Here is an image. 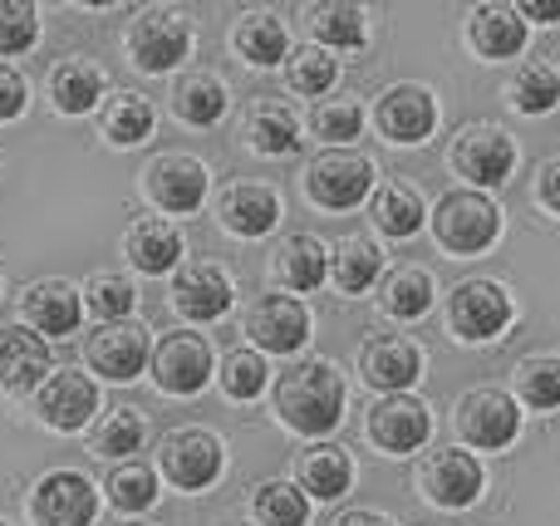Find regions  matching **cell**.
Listing matches in <instances>:
<instances>
[{
  "label": "cell",
  "instance_id": "obj_1",
  "mask_svg": "<svg viewBox=\"0 0 560 526\" xmlns=\"http://www.w3.org/2000/svg\"><path fill=\"white\" fill-rule=\"evenodd\" d=\"M345 379L329 360H300L276 379V413L300 439H325L345 419Z\"/></svg>",
  "mask_w": 560,
  "mask_h": 526
},
{
  "label": "cell",
  "instance_id": "obj_2",
  "mask_svg": "<svg viewBox=\"0 0 560 526\" xmlns=\"http://www.w3.org/2000/svg\"><path fill=\"white\" fill-rule=\"evenodd\" d=\"M128 55L143 74H173L192 55V20L167 5L138 10L133 25H128Z\"/></svg>",
  "mask_w": 560,
  "mask_h": 526
},
{
  "label": "cell",
  "instance_id": "obj_3",
  "mask_svg": "<svg viewBox=\"0 0 560 526\" xmlns=\"http://www.w3.org/2000/svg\"><path fill=\"white\" fill-rule=\"evenodd\" d=\"M305 192L325 212H349L374 192V163L354 148H325L315 163L305 167Z\"/></svg>",
  "mask_w": 560,
  "mask_h": 526
},
{
  "label": "cell",
  "instance_id": "obj_4",
  "mask_svg": "<svg viewBox=\"0 0 560 526\" xmlns=\"http://www.w3.org/2000/svg\"><path fill=\"white\" fill-rule=\"evenodd\" d=\"M433 236L447 246V252H457V256H477V252H487V246L502 236V212H497V202L492 197H482V192H447L443 202H438V212H433Z\"/></svg>",
  "mask_w": 560,
  "mask_h": 526
},
{
  "label": "cell",
  "instance_id": "obj_5",
  "mask_svg": "<svg viewBox=\"0 0 560 526\" xmlns=\"http://www.w3.org/2000/svg\"><path fill=\"white\" fill-rule=\"evenodd\" d=\"M98 492L94 478L74 468H55L30 488V522L35 526H94Z\"/></svg>",
  "mask_w": 560,
  "mask_h": 526
},
{
  "label": "cell",
  "instance_id": "obj_6",
  "mask_svg": "<svg viewBox=\"0 0 560 526\" xmlns=\"http://www.w3.org/2000/svg\"><path fill=\"white\" fill-rule=\"evenodd\" d=\"M158 468H163V478L173 482V488L202 492V488H212V482L222 478L226 448H222V439L207 433V429H177V433H167L163 439Z\"/></svg>",
  "mask_w": 560,
  "mask_h": 526
},
{
  "label": "cell",
  "instance_id": "obj_7",
  "mask_svg": "<svg viewBox=\"0 0 560 526\" xmlns=\"http://www.w3.org/2000/svg\"><path fill=\"white\" fill-rule=\"evenodd\" d=\"M148 364H153V379L163 394L192 399V394H202L207 379H212V344L192 330H173L158 340V350Z\"/></svg>",
  "mask_w": 560,
  "mask_h": 526
},
{
  "label": "cell",
  "instance_id": "obj_8",
  "mask_svg": "<svg viewBox=\"0 0 560 526\" xmlns=\"http://www.w3.org/2000/svg\"><path fill=\"white\" fill-rule=\"evenodd\" d=\"M207 163L192 153H163L148 163L143 173V192L153 197V207H163L167 217H187L207 202Z\"/></svg>",
  "mask_w": 560,
  "mask_h": 526
},
{
  "label": "cell",
  "instance_id": "obj_9",
  "mask_svg": "<svg viewBox=\"0 0 560 526\" xmlns=\"http://www.w3.org/2000/svg\"><path fill=\"white\" fill-rule=\"evenodd\" d=\"M35 413L45 429L55 433H79L94 423L98 413V384L84 370H55L35 394Z\"/></svg>",
  "mask_w": 560,
  "mask_h": 526
},
{
  "label": "cell",
  "instance_id": "obj_10",
  "mask_svg": "<svg viewBox=\"0 0 560 526\" xmlns=\"http://www.w3.org/2000/svg\"><path fill=\"white\" fill-rule=\"evenodd\" d=\"M447 325L457 340H492L512 325V295L497 281H463L447 295Z\"/></svg>",
  "mask_w": 560,
  "mask_h": 526
},
{
  "label": "cell",
  "instance_id": "obj_11",
  "mask_svg": "<svg viewBox=\"0 0 560 526\" xmlns=\"http://www.w3.org/2000/svg\"><path fill=\"white\" fill-rule=\"evenodd\" d=\"M232 301H236V285L222 266L183 261L173 271V311L183 315V320H197V325L222 320V315L232 311Z\"/></svg>",
  "mask_w": 560,
  "mask_h": 526
},
{
  "label": "cell",
  "instance_id": "obj_12",
  "mask_svg": "<svg viewBox=\"0 0 560 526\" xmlns=\"http://www.w3.org/2000/svg\"><path fill=\"white\" fill-rule=\"evenodd\" d=\"M55 374L49 340L30 325H0V394H39V384Z\"/></svg>",
  "mask_w": 560,
  "mask_h": 526
},
{
  "label": "cell",
  "instance_id": "obj_13",
  "mask_svg": "<svg viewBox=\"0 0 560 526\" xmlns=\"http://www.w3.org/2000/svg\"><path fill=\"white\" fill-rule=\"evenodd\" d=\"M453 423H457V433H463V443L497 453V448H506V443L516 439L522 413H516V404L506 399L502 389H472V394H463Z\"/></svg>",
  "mask_w": 560,
  "mask_h": 526
},
{
  "label": "cell",
  "instance_id": "obj_14",
  "mask_svg": "<svg viewBox=\"0 0 560 526\" xmlns=\"http://www.w3.org/2000/svg\"><path fill=\"white\" fill-rule=\"evenodd\" d=\"M453 167H457V177H467L477 187H502L516 167V143L502 128H487V124L463 128L453 143Z\"/></svg>",
  "mask_w": 560,
  "mask_h": 526
},
{
  "label": "cell",
  "instance_id": "obj_15",
  "mask_svg": "<svg viewBox=\"0 0 560 526\" xmlns=\"http://www.w3.org/2000/svg\"><path fill=\"white\" fill-rule=\"evenodd\" d=\"M428 433H433V419H428V404L423 399H408V394H384V399L369 409V439H374V448L394 453V458L423 448Z\"/></svg>",
  "mask_w": 560,
  "mask_h": 526
},
{
  "label": "cell",
  "instance_id": "obj_16",
  "mask_svg": "<svg viewBox=\"0 0 560 526\" xmlns=\"http://www.w3.org/2000/svg\"><path fill=\"white\" fill-rule=\"evenodd\" d=\"M89 364H94V374H104V379L114 384H128L138 379V374L148 370V360H153V350H148V330L133 320H118V325H98L94 335H89Z\"/></svg>",
  "mask_w": 560,
  "mask_h": 526
},
{
  "label": "cell",
  "instance_id": "obj_17",
  "mask_svg": "<svg viewBox=\"0 0 560 526\" xmlns=\"http://www.w3.org/2000/svg\"><path fill=\"white\" fill-rule=\"evenodd\" d=\"M246 335L266 354H295L310 340V311L295 295H261L246 311Z\"/></svg>",
  "mask_w": 560,
  "mask_h": 526
},
{
  "label": "cell",
  "instance_id": "obj_18",
  "mask_svg": "<svg viewBox=\"0 0 560 526\" xmlns=\"http://www.w3.org/2000/svg\"><path fill=\"white\" fill-rule=\"evenodd\" d=\"M20 311H25V325L35 335L65 340V335H74L79 320H84V291L59 281V276H49V281H35L25 295H20Z\"/></svg>",
  "mask_w": 560,
  "mask_h": 526
},
{
  "label": "cell",
  "instance_id": "obj_19",
  "mask_svg": "<svg viewBox=\"0 0 560 526\" xmlns=\"http://www.w3.org/2000/svg\"><path fill=\"white\" fill-rule=\"evenodd\" d=\"M374 124L394 143H423L438 128V98L423 84H394L374 104Z\"/></svg>",
  "mask_w": 560,
  "mask_h": 526
},
{
  "label": "cell",
  "instance_id": "obj_20",
  "mask_svg": "<svg viewBox=\"0 0 560 526\" xmlns=\"http://www.w3.org/2000/svg\"><path fill=\"white\" fill-rule=\"evenodd\" d=\"M418 488H423L428 502H438V507H472L477 492H482V463L463 448H443L423 463Z\"/></svg>",
  "mask_w": 560,
  "mask_h": 526
},
{
  "label": "cell",
  "instance_id": "obj_21",
  "mask_svg": "<svg viewBox=\"0 0 560 526\" xmlns=\"http://www.w3.org/2000/svg\"><path fill=\"white\" fill-rule=\"evenodd\" d=\"M359 374H364L378 394H404L408 384H418V374H423V354H418V344L404 340V335H374V340L359 350Z\"/></svg>",
  "mask_w": 560,
  "mask_h": 526
},
{
  "label": "cell",
  "instance_id": "obj_22",
  "mask_svg": "<svg viewBox=\"0 0 560 526\" xmlns=\"http://www.w3.org/2000/svg\"><path fill=\"white\" fill-rule=\"evenodd\" d=\"M217 222H222L232 236H246V242L276 232V222H280L276 187H266V183H232L222 197H217Z\"/></svg>",
  "mask_w": 560,
  "mask_h": 526
},
{
  "label": "cell",
  "instance_id": "obj_23",
  "mask_svg": "<svg viewBox=\"0 0 560 526\" xmlns=\"http://www.w3.org/2000/svg\"><path fill=\"white\" fill-rule=\"evenodd\" d=\"M124 252L143 276H167V271L183 266L187 246H183V232H177L173 222H163V217H143V222L128 226Z\"/></svg>",
  "mask_w": 560,
  "mask_h": 526
},
{
  "label": "cell",
  "instance_id": "obj_24",
  "mask_svg": "<svg viewBox=\"0 0 560 526\" xmlns=\"http://www.w3.org/2000/svg\"><path fill=\"white\" fill-rule=\"evenodd\" d=\"M349 482H354V463H349V453L335 448V443H315V448H305L295 458V488L305 492V498L335 502L349 492Z\"/></svg>",
  "mask_w": 560,
  "mask_h": 526
},
{
  "label": "cell",
  "instance_id": "obj_25",
  "mask_svg": "<svg viewBox=\"0 0 560 526\" xmlns=\"http://www.w3.org/2000/svg\"><path fill=\"white\" fill-rule=\"evenodd\" d=\"M49 104L69 118L104 108V69L94 59H65V65H55L49 69Z\"/></svg>",
  "mask_w": 560,
  "mask_h": 526
},
{
  "label": "cell",
  "instance_id": "obj_26",
  "mask_svg": "<svg viewBox=\"0 0 560 526\" xmlns=\"http://www.w3.org/2000/svg\"><path fill=\"white\" fill-rule=\"evenodd\" d=\"M226 104H232V94H226L222 74H212V69H187V74L173 84V114L183 118L187 128L222 124Z\"/></svg>",
  "mask_w": 560,
  "mask_h": 526
},
{
  "label": "cell",
  "instance_id": "obj_27",
  "mask_svg": "<svg viewBox=\"0 0 560 526\" xmlns=\"http://www.w3.org/2000/svg\"><path fill=\"white\" fill-rule=\"evenodd\" d=\"M276 276L300 295L319 291V285L329 281V246L319 242V236H310V232L285 236L280 252H276Z\"/></svg>",
  "mask_w": 560,
  "mask_h": 526
},
{
  "label": "cell",
  "instance_id": "obj_28",
  "mask_svg": "<svg viewBox=\"0 0 560 526\" xmlns=\"http://www.w3.org/2000/svg\"><path fill=\"white\" fill-rule=\"evenodd\" d=\"M246 143L256 148V153L266 157H285L300 148V118L290 104H280V98H261V104H252V114H246Z\"/></svg>",
  "mask_w": 560,
  "mask_h": 526
},
{
  "label": "cell",
  "instance_id": "obj_29",
  "mask_svg": "<svg viewBox=\"0 0 560 526\" xmlns=\"http://www.w3.org/2000/svg\"><path fill=\"white\" fill-rule=\"evenodd\" d=\"M472 45L487 59H512L526 49V20L516 5H477L472 10Z\"/></svg>",
  "mask_w": 560,
  "mask_h": 526
},
{
  "label": "cell",
  "instance_id": "obj_30",
  "mask_svg": "<svg viewBox=\"0 0 560 526\" xmlns=\"http://www.w3.org/2000/svg\"><path fill=\"white\" fill-rule=\"evenodd\" d=\"M232 45H236V55H242L246 65H256V69H271V65H280V59L290 55V35H285V25H280L271 10H252V15L236 20Z\"/></svg>",
  "mask_w": 560,
  "mask_h": 526
},
{
  "label": "cell",
  "instance_id": "obj_31",
  "mask_svg": "<svg viewBox=\"0 0 560 526\" xmlns=\"http://www.w3.org/2000/svg\"><path fill=\"white\" fill-rule=\"evenodd\" d=\"M153 104H148L143 94H114L104 98V108H98V128H104V138L114 148H138L153 138Z\"/></svg>",
  "mask_w": 560,
  "mask_h": 526
},
{
  "label": "cell",
  "instance_id": "obj_32",
  "mask_svg": "<svg viewBox=\"0 0 560 526\" xmlns=\"http://www.w3.org/2000/svg\"><path fill=\"white\" fill-rule=\"evenodd\" d=\"M378 271H384V256H378V246L369 236H345L329 252V276H335V285L345 295H364L378 281Z\"/></svg>",
  "mask_w": 560,
  "mask_h": 526
},
{
  "label": "cell",
  "instance_id": "obj_33",
  "mask_svg": "<svg viewBox=\"0 0 560 526\" xmlns=\"http://www.w3.org/2000/svg\"><path fill=\"white\" fill-rule=\"evenodd\" d=\"M369 217H374V226L384 236L404 242V236H413L418 226H423V197L404 183H384L374 192V202H369Z\"/></svg>",
  "mask_w": 560,
  "mask_h": 526
},
{
  "label": "cell",
  "instance_id": "obj_34",
  "mask_svg": "<svg viewBox=\"0 0 560 526\" xmlns=\"http://www.w3.org/2000/svg\"><path fill=\"white\" fill-rule=\"evenodd\" d=\"M143 439H148V423H143V413L138 409H108L104 419L94 423V453L98 458H114V463H133V453L143 448Z\"/></svg>",
  "mask_w": 560,
  "mask_h": 526
},
{
  "label": "cell",
  "instance_id": "obj_35",
  "mask_svg": "<svg viewBox=\"0 0 560 526\" xmlns=\"http://www.w3.org/2000/svg\"><path fill=\"white\" fill-rule=\"evenodd\" d=\"M310 30H315L319 49H364L369 45V25L359 5H315L310 10Z\"/></svg>",
  "mask_w": 560,
  "mask_h": 526
},
{
  "label": "cell",
  "instance_id": "obj_36",
  "mask_svg": "<svg viewBox=\"0 0 560 526\" xmlns=\"http://www.w3.org/2000/svg\"><path fill=\"white\" fill-rule=\"evenodd\" d=\"M104 492H108V502H114L124 517H138V512H148L158 502V472L148 468V463H118L114 472H108V482H104Z\"/></svg>",
  "mask_w": 560,
  "mask_h": 526
},
{
  "label": "cell",
  "instance_id": "obj_37",
  "mask_svg": "<svg viewBox=\"0 0 560 526\" xmlns=\"http://www.w3.org/2000/svg\"><path fill=\"white\" fill-rule=\"evenodd\" d=\"M384 311L394 315V320H418V315H428V305H433V276L423 271V266H404V271H394L384 281Z\"/></svg>",
  "mask_w": 560,
  "mask_h": 526
},
{
  "label": "cell",
  "instance_id": "obj_38",
  "mask_svg": "<svg viewBox=\"0 0 560 526\" xmlns=\"http://www.w3.org/2000/svg\"><path fill=\"white\" fill-rule=\"evenodd\" d=\"M252 517L256 526H305L310 522V498L295 482H261L252 498Z\"/></svg>",
  "mask_w": 560,
  "mask_h": 526
},
{
  "label": "cell",
  "instance_id": "obj_39",
  "mask_svg": "<svg viewBox=\"0 0 560 526\" xmlns=\"http://www.w3.org/2000/svg\"><path fill=\"white\" fill-rule=\"evenodd\" d=\"M506 98L516 114H551L560 104V74L551 65H522L506 84Z\"/></svg>",
  "mask_w": 560,
  "mask_h": 526
},
{
  "label": "cell",
  "instance_id": "obj_40",
  "mask_svg": "<svg viewBox=\"0 0 560 526\" xmlns=\"http://www.w3.org/2000/svg\"><path fill=\"white\" fill-rule=\"evenodd\" d=\"M84 305L98 315L104 325H118V320H133V305H138V291L128 276L118 271H98L84 281Z\"/></svg>",
  "mask_w": 560,
  "mask_h": 526
},
{
  "label": "cell",
  "instance_id": "obj_41",
  "mask_svg": "<svg viewBox=\"0 0 560 526\" xmlns=\"http://www.w3.org/2000/svg\"><path fill=\"white\" fill-rule=\"evenodd\" d=\"M285 79H290V89H295V94L319 98V94H329V89H335L339 59L329 55V49H319V45H300L295 55L285 59Z\"/></svg>",
  "mask_w": 560,
  "mask_h": 526
},
{
  "label": "cell",
  "instance_id": "obj_42",
  "mask_svg": "<svg viewBox=\"0 0 560 526\" xmlns=\"http://www.w3.org/2000/svg\"><path fill=\"white\" fill-rule=\"evenodd\" d=\"M516 394L522 404H532L536 413L560 409V360L556 354H532L516 364Z\"/></svg>",
  "mask_w": 560,
  "mask_h": 526
},
{
  "label": "cell",
  "instance_id": "obj_43",
  "mask_svg": "<svg viewBox=\"0 0 560 526\" xmlns=\"http://www.w3.org/2000/svg\"><path fill=\"white\" fill-rule=\"evenodd\" d=\"M266 360L256 350H232L222 360V370H217V379H222V394L226 399H236V404H252V399H261L266 394Z\"/></svg>",
  "mask_w": 560,
  "mask_h": 526
},
{
  "label": "cell",
  "instance_id": "obj_44",
  "mask_svg": "<svg viewBox=\"0 0 560 526\" xmlns=\"http://www.w3.org/2000/svg\"><path fill=\"white\" fill-rule=\"evenodd\" d=\"M310 128H315V138H325L329 148H345L349 138H359V128H364V108H359L354 98H319V104L310 108Z\"/></svg>",
  "mask_w": 560,
  "mask_h": 526
},
{
  "label": "cell",
  "instance_id": "obj_45",
  "mask_svg": "<svg viewBox=\"0 0 560 526\" xmlns=\"http://www.w3.org/2000/svg\"><path fill=\"white\" fill-rule=\"evenodd\" d=\"M35 39H39V10L30 0H0V59L35 49Z\"/></svg>",
  "mask_w": 560,
  "mask_h": 526
},
{
  "label": "cell",
  "instance_id": "obj_46",
  "mask_svg": "<svg viewBox=\"0 0 560 526\" xmlns=\"http://www.w3.org/2000/svg\"><path fill=\"white\" fill-rule=\"evenodd\" d=\"M25 104H30L25 74H20V69H10V65H0V124L20 118V114H25Z\"/></svg>",
  "mask_w": 560,
  "mask_h": 526
},
{
  "label": "cell",
  "instance_id": "obj_47",
  "mask_svg": "<svg viewBox=\"0 0 560 526\" xmlns=\"http://www.w3.org/2000/svg\"><path fill=\"white\" fill-rule=\"evenodd\" d=\"M536 197H541V207H551L560 217V157H551V163L536 173Z\"/></svg>",
  "mask_w": 560,
  "mask_h": 526
},
{
  "label": "cell",
  "instance_id": "obj_48",
  "mask_svg": "<svg viewBox=\"0 0 560 526\" xmlns=\"http://www.w3.org/2000/svg\"><path fill=\"white\" fill-rule=\"evenodd\" d=\"M516 15L541 20V25H556V20H560V0H526V5H516Z\"/></svg>",
  "mask_w": 560,
  "mask_h": 526
},
{
  "label": "cell",
  "instance_id": "obj_49",
  "mask_svg": "<svg viewBox=\"0 0 560 526\" xmlns=\"http://www.w3.org/2000/svg\"><path fill=\"white\" fill-rule=\"evenodd\" d=\"M335 526H394L388 517H378V512H345Z\"/></svg>",
  "mask_w": 560,
  "mask_h": 526
},
{
  "label": "cell",
  "instance_id": "obj_50",
  "mask_svg": "<svg viewBox=\"0 0 560 526\" xmlns=\"http://www.w3.org/2000/svg\"><path fill=\"white\" fill-rule=\"evenodd\" d=\"M114 526H148V522H138V517H124V522H114Z\"/></svg>",
  "mask_w": 560,
  "mask_h": 526
},
{
  "label": "cell",
  "instance_id": "obj_51",
  "mask_svg": "<svg viewBox=\"0 0 560 526\" xmlns=\"http://www.w3.org/2000/svg\"><path fill=\"white\" fill-rule=\"evenodd\" d=\"M0 526H10V522H5V517H0Z\"/></svg>",
  "mask_w": 560,
  "mask_h": 526
}]
</instances>
